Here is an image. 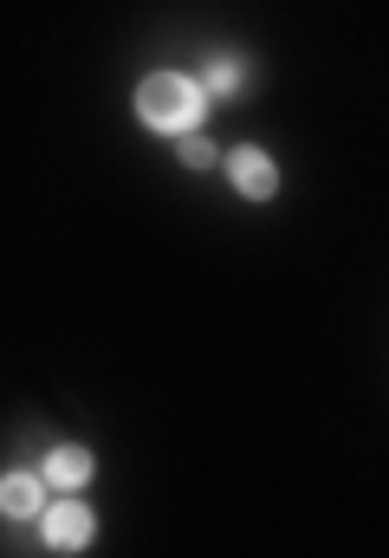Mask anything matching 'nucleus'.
Wrapping results in <instances>:
<instances>
[{
    "instance_id": "obj_1",
    "label": "nucleus",
    "mask_w": 389,
    "mask_h": 558,
    "mask_svg": "<svg viewBox=\"0 0 389 558\" xmlns=\"http://www.w3.org/2000/svg\"><path fill=\"white\" fill-rule=\"evenodd\" d=\"M202 111H208V92L202 78H182V72H156L136 85V118L162 137H195L202 131Z\"/></svg>"
},
{
    "instance_id": "obj_2",
    "label": "nucleus",
    "mask_w": 389,
    "mask_h": 558,
    "mask_svg": "<svg viewBox=\"0 0 389 558\" xmlns=\"http://www.w3.org/2000/svg\"><path fill=\"white\" fill-rule=\"evenodd\" d=\"M39 539H46L52 553H85V546L98 539V520H92V507H78V500H59V507H46V520H39Z\"/></svg>"
},
{
    "instance_id": "obj_3",
    "label": "nucleus",
    "mask_w": 389,
    "mask_h": 558,
    "mask_svg": "<svg viewBox=\"0 0 389 558\" xmlns=\"http://www.w3.org/2000/svg\"><path fill=\"white\" fill-rule=\"evenodd\" d=\"M228 175H234V189H241L247 202H272V195H279V169H272L266 149H234V156H228Z\"/></svg>"
},
{
    "instance_id": "obj_4",
    "label": "nucleus",
    "mask_w": 389,
    "mask_h": 558,
    "mask_svg": "<svg viewBox=\"0 0 389 558\" xmlns=\"http://www.w3.org/2000/svg\"><path fill=\"white\" fill-rule=\"evenodd\" d=\"M92 468H98V461H92L85 448H52V454H46V487H59V494H78V487L92 481Z\"/></svg>"
},
{
    "instance_id": "obj_5",
    "label": "nucleus",
    "mask_w": 389,
    "mask_h": 558,
    "mask_svg": "<svg viewBox=\"0 0 389 558\" xmlns=\"http://www.w3.org/2000/svg\"><path fill=\"white\" fill-rule=\"evenodd\" d=\"M39 507H46L39 474H0V513H7V520H33Z\"/></svg>"
},
{
    "instance_id": "obj_6",
    "label": "nucleus",
    "mask_w": 389,
    "mask_h": 558,
    "mask_svg": "<svg viewBox=\"0 0 389 558\" xmlns=\"http://www.w3.org/2000/svg\"><path fill=\"white\" fill-rule=\"evenodd\" d=\"M241 78H247V72H241V59H228V52H221V59L208 65V78H202V92L228 98V92H241Z\"/></svg>"
},
{
    "instance_id": "obj_7",
    "label": "nucleus",
    "mask_w": 389,
    "mask_h": 558,
    "mask_svg": "<svg viewBox=\"0 0 389 558\" xmlns=\"http://www.w3.org/2000/svg\"><path fill=\"white\" fill-rule=\"evenodd\" d=\"M175 156L189 169H215V143H202V137H175Z\"/></svg>"
}]
</instances>
